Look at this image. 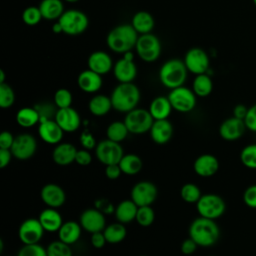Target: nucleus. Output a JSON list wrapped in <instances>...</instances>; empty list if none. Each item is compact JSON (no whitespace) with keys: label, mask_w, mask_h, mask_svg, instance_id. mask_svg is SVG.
<instances>
[{"label":"nucleus","mask_w":256,"mask_h":256,"mask_svg":"<svg viewBox=\"0 0 256 256\" xmlns=\"http://www.w3.org/2000/svg\"><path fill=\"white\" fill-rule=\"evenodd\" d=\"M188 234L198 246L211 247L218 241L220 229L215 220L199 216L191 222Z\"/></svg>","instance_id":"obj_1"},{"label":"nucleus","mask_w":256,"mask_h":256,"mask_svg":"<svg viewBox=\"0 0 256 256\" xmlns=\"http://www.w3.org/2000/svg\"><path fill=\"white\" fill-rule=\"evenodd\" d=\"M138 37L139 34L131 24H120L110 30L106 43L113 52L125 54L135 48Z\"/></svg>","instance_id":"obj_2"},{"label":"nucleus","mask_w":256,"mask_h":256,"mask_svg":"<svg viewBox=\"0 0 256 256\" xmlns=\"http://www.w3.org/2000/svg\"><path fill=\"white\" fill-rule=\"evenodd\" d=\"M112 107L121 113H128L137 108L140 101L139 88L133 83H119L110 95Z\"/></svg>","instance_id":"obj_3"},{"label":"nucleus","mask_w":256,"mask_h":256,"mask_svg":"<svg viewBox=\"0 0 256 256\" xmlns=\"http://www.w3.org/2000/svg\"><path fill=\"white\" fill-rule=\"evenodd\" d=\"M188 70L184 61L179 59H170L164 62L159 69V80L161 84L172 90L183 86L187 78Z\"/></svg>","instance_id":"obj_4"},{"label":"nucleus","mask_w":256,"mask_h":256,"mask_svg":"<svg viewBox=\"0 0 256 256\" xmlns=\"http://www.w3.org/2000/svg\"><path fill=\"white\" fill-rule=\"evenodd\" d=\"M60 23L63 33L71 36H76L82 34L89 25V20L87 15L76 9L66 10L58 19Z\"/></svg>","instance_id":"obj_5"},{"label":"nucleus","mask_w":256,"mask_h":256,"mask_svg":"<svg viewBox=\"0 0 256 256\" xmlns=\"http://www.w3.org/2000/svg\"><path fill=\"white\" fill-rule=\"evenodd\" d=\"M196 210L199 216L215 220L224 214L226 204L224 199L217 194H202L196 203Z\"/></svg>","instance_id":"obj_6"},{"label":"nucleus","mask_w":256,"mask_h":256,"mask_svg":"<svg viewBox=\"0 0 256 256\" xmlns=\"http://www.w3.org/2000/svg\"><path fill=\"white\" fill-rule=\"evenodd\" d=\"M154 119L149 110L142 108H135L128 113L124 118V123L128 128L129 133L141 135L150 131Z\"/></svg>","instance_id":"obj_7"},{"label":"nucleus","mask_w":256,"mask_h":256,"mask_svg":"<svg viewBox=\"0 0 256 256\" xmlns=\"http://www.w3.org/2000/svg\"><path fill=\"white\" fill-rule=\"evenodd\" d=\"M135 49L141 60L154 62L161 54V43L158 37L152 33L142 34L138 37Z\"/></svg>","instance_id":"obj_8"},{"label":"nucleus","mask_w":256,"mask_h":256,"mask_svg":"<svg viewBox=\"0 0 256 256\" xmlns=\"http://www.w3.org/2000/svg\"><path fill=\"white\" fill-rule=\"evenodd\" d=\"M95 155L99 162L106 166L119 164L124 155V151L120 143L105 139L97 143L95 147Z\"/></svg>","instance_id":"obj_9"},{"label":"nucleus","mask_w":256,"mask_h":256,"mask_svg":"<svg viewBox=\"0 0 256 256\" xmlns=\"http://www.w3.org/2000/svg\"><path fill=\"white\" fill-rule=\"evenodd\" d=\"M168 99L172 108L181 113L192 111L196 106V95L192 89L185 86H180L170 90Z\"/></svg>","instance_id":"obj_10"},{"label":"nucleus","mask_w":256,"mask_h":256,"mask_svg":"<svg viewBox=\"0 0 256 256\" xmlns=\"http://www.w3.org/2000/svg\"><path fill=\"white\" fill-rule=\"evenodd\" d=\"M37 149V141L35 137L28 133H22L14 138L11 147L13 157L18 160H28L34 156Z\"/></svg>","instance_id":"obj_11"},{"label":"nucleus","mask_w":256,"mask_h":256,"mask_svg":"<svg viewBox=\"0 0 256 256\" xmlns=\"http://www.w3.org/2000/svg\"><path fill=\"white\" fill-rule=\"evenodd\" d=\"M131 199L138 206L152 205L158 195L156 185L150 181L144 180L137 182L131 189Z\"/></svg>","instance_id":"obj_12"},{"label":"nucleus","mask_w":256,"mask_h":256,"mask_svg":"<svg viewBox=\"0 0 256 256\" xmlns=\"http://www.w3.org/2000/svg\"><path fill=\"white\" fill-rule=\"evenodd\" d=\"M113 73L119 83L133 82L137 76V67L131 51L123 54V57L114 64Z\"/></svg>","instance_id":"obj_13"},{"label":"nucleus","mask_w":256,"mask_h":256,"mask_svg":"<svg viewBox=\"0 0 256 256\" xmlns=\"http://www.w3.org/2000/svg\"><path fill=\"white\" fill-rule=\"evenodd\" d=\"M45 230L38 218H28L24 220L18 229V237L23 244L39 243Z\"/></svg>","instance_id":"obj_14"},{"label":"nucleus","mask_w":256,"mask_h":256,"mask_svg":"<svg viewBox=\"0 0 256 256\" xmlns=\"http://www.w3.org/2000/svg\"><path fill=\"white\" fill-rule=\"evenodd\" d=\"M184 63L189 72L195 75L206 73L209 68V57L207 53L198 47L191 48L184 57Z\"/></svg>","instance_id":"obj_15"},{"label":"nucleus","mask_w":256,"mask_h":256,"mask_svg":"<svg viewBox=\"0 0 256 256\" xmlns=\"http://www.w3.org/2000/svg\"><path fill=\"white\" fill-rule=\"evenodd\" d=\"M79 223L82 229L91 234L103 231L106 227L104 213L97 208H89L84 210L80 215Z\"/></svg>","instance_id":"obj_16"},{"label":"nucleus","mask_w":256,"mask_h":256,"mask_svg":"<svg viewBox=\"0 0 256 256\" xmlns=\"http://www.w3.org/2000/svg\"><path fill=\"white\" fill-rule=\"evenodd\" d=\"M38 134L43 142L50 145H57L61 142L64 131L55 119H45L39 123Z\"/></svg>","instance_id":"obj_17"},{"label":"nucleus","mask_w":256,"mask_h":256,"mask_svg":"<svg viewBox=\"0 0 256 256\" xmlns=\"http://www.w3.org/2000/svg\"><path fill=\"white\" fill-rule=\"evenodd\" d=\"M40 198L47 207L57 209L65 204L66 193L61 186L55 183H48L41 188Z\"/></svg>","instance_id":"obj_18"},{"label":"nucleus","mask_w":256,"mask_h":256,"mask_svg":"<svg viewBox=\"0 0 256 256\" xmlns=\"http://www.w3.org/2000/svg\"><path fill=\"white\" fill-rule=\"evenodd\" d=\"M246 129L247 127L244 120L232 116L221 123L219 127V135L226 141H235L244 135Z\"/></svg>","instance_id":"obj_19"},{"label":"nucleus","mask_w":256,"mask_h":256,"mask_svg":"<svg viewBox=\"0 0 256 256\" xmlns=\"http://www.w3.org/2000/svg\"><path fill=\"white\" fill-rule=\"evenodd\" d=\"M54 119L63 131L68 133L76 131L81 124V117L79 113L72 107L58 109L55 112Z\"/></svg>","instance_id":"obj_20"},{"label":"nucleus","mask_w":256,"mask_h":256,"mask_svg":"<svg viewBox=\"0 0 256 256\" xmlns=\"http://www.w3.org/2000/svg\"><path fill=\"white\" fill-rule=\"evenodd\" d=\"M194 172L200 177H211L219 170V161L212 154L199 155L193 163Z\"/></svg>","instance_id":"obj_21"},{"label":"nucleus","mask_w":256,"mask_h":256,"mask_svg":"<svg viewBox=\"0 0 256 256\" xmlns=\"http://www.w3.org/2000/svg\"><path fill=\"white\" fill-rule=\"evenodd\" d=\"M149 134L154 143L163 145L168 143L172 138L173 126L168 119L154 120Z\"/></svg>","instance_id":"obj_22"},{"label":"nucleus","mask_w":256,"mask_h":256,"mask_svg":"<svg viewBox=\"0 0 256 256\" xmlns=\"http://www.w3.org/2000/svg\"><path fill=\"white\" fill-rule=\"evenodd\" d=\"M88 69L100 74H107L113 69V61L110 55L104 51H95L90 54L87 60Z\"/></svg>","instance_id":"obj_23"},{"label":"nucleus","mask_w":256,"mask_h":256,"mask_svg":"<svg viewBox=\"0 0 256 256\" xmlns=\"http://www.w3.org/2000/svg\"><path fill=\"white\" fill-rule=\"evenodd\" d=\"M76 147L68 142H60L52 151V159L55 164L59 166H68L75 162L77 153Z\"/></svg>","instance_id":"obj_24"},{"label":"nucleus","mask_w":256,"mask_h":256,"mask_svg":"<svg viewBox=\"0 0 256 256\" xmlns=\"http://www.w3.org/2000/svg\"><path fill=\"white\" fill-rule=\"evenodd\" d=\"M101 76L90 69L84 70L77 77V85L85 93H95L102 86Z\"/></svg>","instance_id":"obj_25"},{"label":"nucleus","mask_w":256,"mask_h":256,"mask_svg":"<svg viewBox=\"0 0 256 256\" xmlns=\"http://www.w3.org/2000/svg\"><path fill=\"white\" fill-rule=\"evenodd\" d=\"M41 225L43 226L45 232H58L62 226L63 219L61 214L57 211L56 208L47 207L42 210L38 217Z\"/></svg>","instance_id":"obj_26"},{"label":"nucleus","mask_w":256,"mask_h":256,"mask_svg":"<svg viewBox=\"0 0 256 256\" xmlns=\"http://www.w3.org/2000/svg\"><path fill=\"white\" fill-rule=\"evenodd\" d=\"M148 110L154 120H163L168 119L173 108L168 97L158 96L151 101Z\"/></svg>","instance_id":"obj_27"},{"label":"nucleus","mask_w":256,"mask_h":256,"mask_svg":"<svg viewBox=\"0 0 256 256\" xmlns=\"http://www.w3.org/2000/svg\"><path fill=\"white\" fill-rule=\"evenodd\" d=\"M138 206L133 202L132 199H127L119 202L115 208V218L118 222L127 224L136 219Z\"/></svg>","instance_id":"obj_28"},{"label":"nucleus","mask_w":256,"mask_h":256,"mask_svg":"<svg viewBox=\"0 0 256 256\" xmlns=\"http://www.w3.org/2000/svg\"><path fill=\"white\" fill-rule=\"evenodd\" d=\"M82 227L79 222L76 221H66L62 224L58 230L59 240L66 244L72 245L76 243L81 237Z\"/></svg>","instance_id":"obj_29"},{"label":"nucleus","mask_w":256,"mask_h":256,"mask_svg":"<svg viewBox=\"0 0 256 256\" xmlns=\"http://www.w3.org/2000/svg\"><path fill=\"white\" fill-rule=\"evenodd\" d=\"M131 25L140 35L151 33L154 28L155 21L153 16L146 11H139L135 13L131 20Z\"/></svg>","instance_id":"obj_30"},{"label":"nucleus","mask_w":256,"mask_h":256,"mask_svg":"<svg viewBox=\"0 0 256 256\" xmlns=\"http://www.w3.org/2000/svg\"><path fill=\"white\" fill-rule=\"evenodd\" d=\"M38 7L43 19L46 20H58L64 13L62 0H42Z\"/></svg>","instance_id":"obj_31"},{"label":"nucleus","mask_w":256,"mask_h":256,"mask_svg":"<svg viewBox=\"0 0 256 256\" xmlns=\"http://www.w3.org/2000/svg\"><path fill=\"white\" fill-rule=\"evenodd\" d=\"M88 109L92 115L101 117L106 115L111 109H113V107L110 97L103 94H97L90 99Z\"/></svg>","instance_id":"obj_32"},{"label":"nucleus","mask_w":256,"mask_h":256,"mask_svg":"<svg viewBox=\"0 0 256 256\" xmlns=\"http://www.w3.org/2000/svg\"><path fill=\"white\" fill-rule=\"evenodd\" d=\"M16 122L22 128H31L40 123V114L35 107H23L16 113Z\"/></svg>","instance_id":"obj_33"},{"label":"nucleus","mask_w":256,"mask_h":256,"mask_svg":"<svg viewBox=\"0 0 256 256\" xmlns=\"http://www.w3.org/2000/svg\"><path fill=\"white\" fill-rule=\"evenodd\" d=\"M119 166L123 174L133 176L141 171L143 167V162L137 154L128 153L123 155L122 159L119 162Z\"/></svg>","instance_id":"obj_34"},{"label":"nucleus","mask_w":256,"mask_h":256,"mask_svg":"<svg viewBox=\"0 0 256 256\" xmlns=\"http://www.w3.org/2000/svg\"><path fill=\"white\" fill-rule=\"evenodd\" d=\"M103 233L107 243L117 244L122 242L125 239L127 235V230L123 223H120L117 221L116 223L107 225L103 230Z\"/></svg>","instance_id":"obj_35"},{"label":"nucleus","mask_w":256,"mask_h":256,"mask_svg":"<svg viewBox=\"0 0 256 256\" xmlns=\"http://www.w3.org/2000/svg\"><path fill=\"white\" fill-rule=\"evenodd\" d=\"M213 89V83L209 75L206 73L196 75L193 80L192 90L198 97H207Z\"/></svg>","instance_id":"obj_36"},{"label":"nucleus","mask_w":256,"mask_h":256,"mask_svg":"<svg viewBox=\"0 0 256 256\" xmlns=\"http://www.w3.org/2000/svg\"><path fill=\"white\" fill-rule=\"evenodd\" d=\"M129 131L124 121H114L111 122L106 129L107 139L112 140L114 142L121 143L128 136Z\"/></svg>","instance_id":"obj_37"},{"label":"nucleus","mask_w":256,"mask_h":256,"mask_svg":"<svg viewBox=\"0 0 256 256\" xmlns=\"http://www.w3.org/2000/svg\"><path fill=\"white\" fill-rule=\"evenodd\" d=\"M202 196L200 188L194 183H186L180 189V197L186 203H197Z\"/></svg>","instance_id":"obj_38"},{"label":"nucleus","mask_w":256,"mask_h":256,"mask_svg":"<svg viewBox=\"0 0 256 256\" xmlns=\"http://www.w3.org/2000/svg\"><path fill=\"white\" fill-rule=\"evenodd\" d=\"M135 220L142 227H148L152 225L155 220V212L151 205L138 207Z\"/></svg>","instance_id":"obj_39"},{"label":"nucleus","mask_w":256,"mask_h":256,"mask_svg":"<svg viewBox=\"0 0 256 256\" xmlns=\"http://www.w3.org/2000/svg\"><path fill=\"white\" fill-rule=\"evenodd\" d=\"M48 256H72V250L69 244L61 240L52 241L46 248Z\"/></svg>","instance_id":"obj_40"},{"label":"nucleus","mask_w":256,"mask_h":256,"mask_svg":"<svg viewBox=\"0 0 256 256\" xmlns=\"http://www.w3.org/2000/svg\"><path fill=\"white\" fill-rule=\"evenodd\" d=\"M240 160L245 167L256 169V144L245 146L240 152Z\"/></svg>","instance_id":"obj_41"},{"label":"nucleus","mask_w":256,"mask_h":256,"mask_svg":"<svg viewBox=\"0 0 256 256\" xmlns=\"http://www.w3.org/2000/svg\"><path fill=\"white\" fill-rule=\"evenodd\" d=\"M15 102V93L7 83H0V107L2 109L10 108Z\"/></svg>","instance_id":"obj_42"},{"label":"nucleus","mask_w":256,"mask_h":256,"mask_svg":"<svg viewBox=\"0 0 256 256\" xmlns=\"http://www.w3.org/2000/svg\"><path fill=\"white\" fill-rule=\"evenodd\" d=\"M41 19H43L41 11L39 7L36 6H29L24 9L22 13V20L28 26H35L37 25Z\"/></svg>","instance_id":"obj_43"},{"label":"nucleus","mask_w":256,"mask_h":256,"mask_svg":"<svg viewBox=\"0 0 256 256\" xmlns=\"http://www.w3.org/2000/svg\"><path fill=\"white\" fill-rule=\"evenodd\" d=\"M72 101V93L66 88H60L54 94V104L58 109L71 107Z\"/></svg>","instance_id":"obj_44"},{"label":"nucleus","mask_w":256,"mask_h":256,"mask_svg":"<svg viewBox=\"0 0 256 256\" xmlns=\"http://www.w3.org/2000/svg\"><path fill=\"white\" fill-rule=\"evenodd\" d=\"M17 256H48L47 250L39 243L23 244Z\"/></svg>","instance_id":"obj_45"},{"label":"nucleus","mask_w":256,"mask_h":256,"mask_svg":"<svg viewBox=\"0 0 256 256\" xmlns=\"http://www.w3.org/2000/svg\"><path fill=\"white\" fill-rule=\"evenodd\" d=\"M79 141H80L81 146L87 150L95 149V147L97 145L96 139L94 138L93 134L88 130H84L83 132H81V134L79 136Z\"/></svg>","instance_id":"obj_46"},{"label":"nucleus","mask_w":256,"mask_h":256,"mask_svg":"<svg viewBox=\"0 0 256 256\" xmlns=\"http://www.w3.org/2000/svg\"><path fill=\"white\" fill-rule=\"evenodd\" d=\"M243 201L246 206L256 209V184L248 186L243 193Z\"/></svg>","instance_id":"obj_47"},{"label":"nucleus","mask_w":256,"mask_h":256,"mask_svg":"<svg viewBox=\"0 0 256 256\" xmlns=\"http://www.w3.org/2000/svg\"><path fill=\"white\" fill-rule=\"evenodd\" d=\"M244 122L247 129L252 132H256V104L248 108V112L244 119Z\"/></svg>","instance_id":"obj_48"},{"label":"nucleus","mask_w":256,"mask_h":256,"mask_svg":"<svg viewBox=\"0 0 256 256\" xmlns=\"http://www.w3.org/2000/svg\"><path fill=\"white\" fill-rule=\"evenodd\" d=\"M75 162L80 166H88L92 162V155L87 149H80L77 150Z\"/></svg>","instance_id":"obj_49"},{"label":"nucleus","mask_w":256,"mask_h":256,"mask_svg":"<svg viewBox=\"0 0 256 256\" xmlns=\"http://www.w3.org/2000/svg\"><path fill=\"white\" fill-rule=\"evenodd\" d=\"M90 242H91V245L96 249L103 248L105 246V244L107 243L103 231L92 233L91 238H90Z\"/></svg>","instance_id":"obj_50"},{"label":"nucleus","mask_w":256,"mask_h":256,"mask_svg":"<svg viewBox=\"0 0 256 256\" xmlns=\"http://www.w3.org/2000/svg\"><path fill=\"white\" fill-rule=\"evenodd\" d=\"M197 247H198V245L196 244V242L189 237L181 243L180 250H181L182 254H184V255H191L196 251Z\"/></svg>","instance_id":"obj_51"},{"label":"nucleus","mask_w":256,"mask_h":256,"mask_svg":"<svg viewBox=\"0 0 256 256\" xmlns=\"http://www.w3.org/2000/svg\"><path fill=\"white\" fill-rule=\"evenodd\" d=\"M123 174L121 171V168L119 164H111L105 166V175L110 180H116L120 177V175Z\"/></svg>","instance_id":"obj_52"},{"label":"nucleus","mask_w":256,"mask_h":256,"mask_svg":"<svg viewBox=\"0 0 256 256\" xmlns=\"http://www.w3.org/2000/svg\"><path fill=\"white\" fill-rule=\"evenodd\" d=\"M14 136L9 131H3L0 134V148L1 149H11L14 142Z\"/></svg>","instance_id":"obj_53"},{"label":"nucleus","mask_w":256,"mask_h":256,"mask_svg":"<svg viewBox=\"0 0 256 256\" xmlns=\"http://www.w3.org/2000/svg\"><path fill=\"white\" fill-rule=\"evenodd\" d=\"M13 155L10 149H1L0 148V168L3 169L7 167L12 159Z\"/></svg>","instance_id":"obj_54"},{"label":"nucleus","mask_w":256,"mask_h":256,"mask_svg":"<svg viewBox=\"0 0 256 256\" xmlns=\"http://www.w3.org/2000/svg\"><path fill=\"white\" fill-rule=\"evenodd\" d=\"M247 112H248V108L243 104H238L233 108V116L241 120L245 119Z\"/></svg>","instance_id":"obj_55"},{"label":"nucleus","mask_w":256,"mask_h":256,"mask_svg":"<svg viewBox=\"0 0 256 256\" xmlns=\"http://www.w3.org/2000/svg\"><path fill=\"white\" fill-rule=\"evenodd\" d=\"M52 31H53L54 33H57V34L63 32V29H62V27H61V25H60V23H59L58 21L53 24V26H52Z\"/></svg>","instance_id":"obj_56"},{"label":"nucleus","mask_w":256,"mask_h":256,"mask_svg":"<svg viewBox=\"0 0 256 256\" xmlns=\"http://www.w3.org/2000/svg\"><path fill=\"white\" fill-rule=\"evenodd\" d=\"M0 83H5V73L3 70H0Z\"/></svg>","instance_id":"obj_57"},{"label":"nucleus","mask_w":256,"mask_h":256,"mask_svg":"<svg viewBox=\"0 0 256 256\" xmlns=\"http://www.w3.org/2000/svg\"><path fill=\"white\" fill-rule=\"evenodd\" d=\"M64 1H66V2H68V3H76V2H78L79 0H64Z\"/></svg>","instance_id":"obj_58"},{"label":"nucleus","mask_w":256,"mask_h":256,"mask_svg":"<svg viewBox=\"0 0 256 256\" xmlns=\"http://www.w3.org/2000/svg\"><path fill=\"white\" fill-rule=\"evenodd\" d=\"M253 3H254V5L256 6V0H253Z\"/></svg>","instance_id":"obj_59"},{"label":"nucleus","mask_w":256,"mask_h":256,"mask_svg":"<svg viewBox=\"0 0 256 256\" xmlns=\"http://www.w3.org/2000/svg\"><path fill=\"white\" fill-rule=\"evenodd\" d=\"M140 256H146V255H140Z\"/></svg>","instance_id":"obj_60"},{"label":"nucleus","mask_w":256,"mask_h":256,"mask_svg":"<svg viewBox=\"0 0 256 256\" xmlns=\"http://www.w3.org/2000/svg\"><path fill=\"white\" fill-rule=\"evenodd\" d=\"M210 256H214V255H210Z\"/></svg>","instance_id":"obj_61"},{"label":"nucleus","mask_w":256,"mask_h":256,"mask_svg":"<svg viewBox=\"0 0 256 256\" xmlns=\"http://www.w3.org/2000/svg\"><path fill=\"white\" fill-rule=\"evenodd\" d=\"M8 256H10V255H8Z\"/></svg>","instance_id":"obj_62"}]
</instances>
